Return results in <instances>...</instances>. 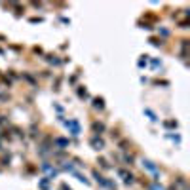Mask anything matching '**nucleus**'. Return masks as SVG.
I'll return each mask as SVG.
<instances>
[{
  "label": "nucleus",
  "instance_id": "1",
  "mask_svg": "<svg viewBox=\"0 0 190 190\" xmlns=\"http://www.w3.org/2000/svg\"><path fill=\"white\" fill-rule=\"evenodd\" d=\"M118 175H120V177L124 179L125 185H131V182H133V175H131V173H128L125 169H120V171H118Z\"/></svg>",
  "mask_w": 190,
  "mask_h": 190
},
{
  "label": "nucleus",
  "instance_id": "2",
  "mask_svg": "<svg viewBox=\"0 0 190 190\" xmlns=\"http://www.w3.org/2000/svg\"><path fill=\"white\" fill-rule=\"evenodd\" d=\"M91 146H93V148H97V150H101L103 146H105V143H103L99 137H93V139H91Z\"/></svg>",
  "mask_w": 190,
  "mask_h": 190
},
{
  "label": "nucleus",
  "instance_id": "3",
  "mask_svg": "<svg viewBox=\"0 0 190 190\" xmlns=\"http://www.w3.org/2000/svg\"><path fill=\"white\" fill-rule=\"evenodd\" d=\"M67 128L72 129V135H78V133H80V125H78V122H67Z\"/></svg>",
  "mask_w": 190,
  "mask_h": 190
},
{
  "label": "nucleus",
  "instance_id": "4",
  "mask_svg": "<svg viewBox=\"0 0 190 190\" xmlns=\"http://www.w3.org/2000/svg\"><path fill=\"white\" fill-rule=\"evenodd\" d=\"M143 165L146 167L148 171H152V173H158V167L152 164V162H148V160H143Z\"/></svg>",
  "mask_w": 190,
  "mask_h": 190
},
{
  "label": "nucleus",
  "instance_id": "5",
  "mask_svg": "<svg viewBox=\"0 0 190 190\" xmlns=\"http://www.w3.org/2000/svg\"><path fill=\"white\" fill-rule=\"evenodd\" d=\"M93 129H95V131H103V129H105V125H103V124H97V122H95V124H93Z\"/></svg>",
  "mask_w": 190,
  "mask_h": 190
},
{
  "label": "nucleus",
  "instance_id": "6",
  "mask_svg": "<svg viewBox=\"0 0 190 190\" xmlns=\"http://www.w3.org/2000/svg\"><path fill=\"white\" fill-rule=\"evenodd\" d=\"M55 143H57L59 146H67V141L65 139H55Z\"/></svg>",
  "mask_w": 190,
  "mask_h": 190
},
{
  "label": "nucleus",
  "instance_id": "7",
  "mask_svg": "<svg viewBox=\"0 0 190 190\" xmlns=\"http://www.w3.org/2000/svg\"><path fill=\"white\" fill-rule=\"evenodd\" d=\"M95 108H103V101L101 99H95Z\"/></svg>",
  "mask_w": 190,
  "mask_h": 190
}]
</instances>
